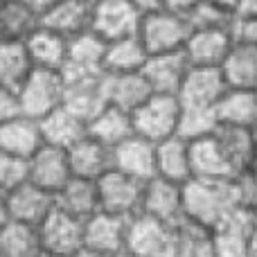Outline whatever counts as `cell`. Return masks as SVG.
Instances as JSON below:
<instances>
[{"instance_id": "cell-28", "label": "cell", "mask_w": 257, "mask_h": 257, "mask_svg": "<svg viewBox=\"0 0 257 257\" xmlns=\"http://www.w3.org/2000/svg\"><path fill=\"white\" fill-rule=\"evenodd\" d=\"M41 27V14L25 0H0V41H27Z\"/></svg>"}, {"instance_id": "cell-1", "label": "cell", "mask_w": 257, "mask_h": 257, "mask_svg": "<svg viewBox=\"0 0 257 257\" xmlns=\"http://www.w3.org/2000/svg\"><path fill=\"white\" fill-rule=\"evenodd\" d=\"M241 205H255V196L246 176L232 181H205L192 178L183 185V212L185 219L205 228H217L230 212Z\"/></svg>"}, {"instance_id": "cell-53", "label": "cell", "mask_w": 257, "mask_h": 257, "mask_svg": "<svg viewBox=\"0 0 257 257\" xmlns=\"http://www.w3.org/2000/svg\"><path fill=\"white\" fill-rule=\"evenodd\" d=\"M93 3H99V0H93Z\"/></svg>"}, {"instance_id": "cell-22", "label": "cell", "mask_w": 257, "mask_h": 257, "mask_svg": "<svg viewBox=\"0 0 257 257\" xmlns=\"http://www.w3.org/2000/svg\"><path fill=\"white\" fill-rule=\"evenodd\" d=\"M190 156L192 178H205V181H232V178H237L214 133L192 140Z\"/></svg>"}, {"instance_id": "cell-13", "label": "cell", "mask_w": 257, "mask_h": 257, "mask_svg": "<svg viewBox=\"0 0 257 257\" xmlns=\"http://www.w3.org/2000/svg\"><path fill=\"white\" fill-rule=\"evenodd\" d=\"M5 203H7L9 219L21 223H32V226H41L45 217L57 208V199L52 192L34 185L32 181L21 183L9 194H5Z\"/></svg>"}, {"instance_id": "cell-35", "label": "cell", "mask_w": 257, "mask_h": 257, "mask_svg": "<svg viewBox=\"0 0 257 257\" xmlns=\"http://www.w3.org/2000/svg\"><path fill=\"white\" fill-rule=\"evenodd\" d=\"M149 52L140 36L133 34L126 39L108 41L106 59H104V70L106 72H140L145 68Z\"/></svg>"}, {"instance_id": "cell-2", "label": "cell", "mask_w": 257, "mask_h": 257, "mask_svg": "<svg viewBox=\"0 0 257 257\" xmlns=\"http://www.w3.org/2000/svg\"><path fill=\"white\" fill-rule=\"evenodd\" d=\"M138 36L149 54L176 52V50H185L187 39L192 36V25L185 12L163 7L142 16Z\"/></svg>"}, {"instance_id": "cell-5", "label": "cell", "mask_w": 257, "mask_h": 257, "mask_svg": "<svg viewBox=\"0 0 257 257\" xmlns=\"http://www.w3.org/2000/svg\"><path fill=\"white\" fill-rule=\"evenodd\" d=\"M99 210L115 214L122 219H131L133 214L142 212V194L145 181L128 176L120 169H111L97 181Z\"/></svg>"}, {"instance_id": "cell-32", "label": "cell", "mask_w": 257, "mask_h": 257, "mask_svg": "<svg viewBox=\"0 0 257 257\" xmlns=\"http://www.w3.org/2000/svg\"><path fill=\"white\" fill-rule=\"evenodd\" d=\"M54 199H57V208L81 219V221H86L95 212H99L97 181H86V178L75 176L63 190H59L54 194Z\"/></svg>"}, {"instance_id": "cell-31", "label": "cell", "mask_w": 257, "mask_h": 257, "mask_svg": "<svg viewBox=\"0 0 257 257\" xmlns=\"http://www.w3.org/2000/svg\"><path fill=\"white\" fill-rule=\"evenodd\" d=\"M68 41L66 36L48 30L41 25L30 39L25 41L27 52H30L34 68H45V70H63L68 61Z\"/></svg>"}, {"instance_id": "cell-8", "label": "cell", "mask_w": 257, "mask_h": 257, "mask_svg": "<svg viewBox=\"0 0 257 257\" xmlns=\"http://www.w3.org/2000/svg\"><path fill=\"white\" fill-rule=\"evenodd\" d=\"M43 250L57 253L63 257H72L84 248V221L72 214L54 208L39 226Z\"/></svg>"}, {"instance_id": "cell-48", "label": "cell", "mask_w": 257, "mask_h": 257, "mask_svg": "<svg viewBox=\"0 0 257 257\" xmlns=\"http://www.w3.org/2000/svg\"><path fill=\"white\" fill-rule=\"evenodd\" d=\"M248 176V181L253 183V187H255V192H257V158H255V163H253V167H250V172L246 174Z\"/></svg>"}, {"instance_id": "cell-25", "label": "cell", "mask_w": 257, "mask_h": 257, "mask_svg": "<svg viewBox=\"0 0 257 257\" xmlns=\"http://www.w3.org/2000/svg\"><path fill=\"white\" fill-rule=\"evenodd\" d=\"M156 176L185 185L192 181L190 142L181 136H172L156 145Z\"/></svg>"}, {"instance_id": "cell-21", "label": "cell", "mask_w": 257, "mask_h": 257, "mask_svg": "<svg viewBox=\"0 0 257 257\" xmlns=\"http://www.w3.org/2000/svg\"><path fill=\"white\" fill-rule=\"evenodd\" d=\"M104 93L111 106L122 111H138L154 95L147 77L140 72H106L104 75Z\"/></svg>"}, {"instance_id": "cell-47", "label": "cell", "mask_w": 257, "mask_h": 257, "mask_svg": "<svg viewBox=\"0 0 257 257\" xmlns=\"http://www.w3.org/2000/svg\"><path fill=\"white\" fill-rule=\"evenodd\" d=\"M9 221V214H7V203H5V196L0 194V228Z\"/></svg>"}, {"instance_id": "cell-11", "label": "cell", "mask_w": 257, "mask_h": 257, "mask_svg": "<svg viewBox=\"0 0 257 257\" xmlns=\"http://www.w3.org/2000/svg\"><path fill=\"white\" fill-rule=\"evenodd\" d=\"M230 88L221 68H201L192 66L178 90V99L190 108H214L223 93Z\"/></svg>"}, {"instance_id": "cell-23", "label": "cell", "mask_w": 257, "mask_h": 257, "mask_svg": "<svg viewBox=\"0 0 257 257\" xmlns=\"http://www.w3.org/2000/svg\"><path fill=\"white\" fill-rule=\"evenodd\" d=\"M219 145H221L223 154H226L228 163H230L232 172L237 174V178L246 176L253 167L257 158V133L255 128H244V126H228L219 124L217 131Z\"/></svg>"}, {"instance_id": "cell-29", "label": "cell", "mask_w": 257, "mask_h": 257, "mask_svg": "<svg viewBox=\"0 0 257 257\" xmlns=\"http://www.w3.org/2000/svg\"><path fill=\"white\" fill-rule=\"evenodd\" d=\"M106 104L108 102H106V93H104V77L66 81V99H63V106L70 108L81 120L90 122Z\"/></svg>"}, {"instance_id": "cell-19", "label": "cell", "mask_w": 257, "mask_h": 257, "mask_svg": "<svg viewBox=\"0 0 257 257\" xmlns=\"http://www.w3.org/2000/svg\"><path fill=\"white\" fill-rule=\"evenodd\" d=\"M45 145L41 120L25 113H16L14 117L0 122V149L14 154L18 158H32Z\"/></svg>"}, {"instance_id": "cell-18", "label": "cell", "mask_w": 257, "mask_h": 257, "mask_svg": "<svg viewBox=\"0 0 257 257\" xmlns=\"http://www.w3.org/2000/svg\"><path fill=\"white\" fill-rule=\"evenodd\" d=\"M235 45L232 30H194L185 43V54L192 66L221 68Z\"/></svg>"}, {"instance_id": "cell-34", "label": "cell", "mask_w": 257, "mask_h": 257, "mask_svg": "<svg viewBox=\"0 0 257 257\" xmlns=\"http://www.w3.org/2000/svg\"><path fill=\"white\" fill-rule=\"evenodd\" d=\"M41 253H43V241H41L39 226L9 219L0 228V255L3 257H41Z\"/></svg>"}, {"instance_id": "cell-9", "label": "cell", "mask_w": 257, "mask_h": 257, "mask_svg": "<svg viewBox=\"0 0 257 257\" xmlns=\"http://www.w3.org/2000/svg\"><path fill=\"white\" fill-rule=\"evenodd\" d=\"M72 167L66 149L52 145H43L32 158H27V181L43 190L57 194L59 190L72 181Z\"/></svg>"}, {"instance_id": "cell-20", "label": "cell", "mask_w": 257, "mask_h": 257, "mask_svg": "<svg viewBox=\"0 0 257 257\" xmlns=\"http://www.w3.org/2000/svg\"><path fill=\"white\" fill-rule=\"evenodd\" d=\"M113 169H120L138 181H151L156 176V142L133 133L113 149Z\"/></svg>"}, {"instance_id": "cell-40", "label": "cell", "mask_w": 257, "mask_h": 257, "mask_svg": "<svg viewBox=\"0 0 257 257\" xmlns=\"http://www.w3.org/2000/svg\"><path fill=\"white\" fill-rule=\"evenodd\" d=\"M232 36H235L237 43L257 45V16L237 18L235 25H232Z\"/></svg>"}, {"instance_id": "cell-39", "label": "cell", "mask_w": 257, "mask_h": 257, "mask_svg": "<svg viewBox=\"0 0 257 257\" xmlns=\"http://www.w3.org/2000/svg\"><path fill=\"white\" fill-rule=\"evenodd\" d=\"M27 181V160L0 149V194H9L14 187Z\"/></svg>"}, {"instance_id": "cell-38", "label": "cell", "mask_w": 257, "mask_h": 257, "mask_svg": "<svg viewBox=\"0 0 257 257\" xmlns=\"http://www.w3.org/2000/svg\"><path fill=\"white\" fill-rule=\"evenodd\" d=\"M219 126L217 111L214 108H190L183 106L181 113V124H178V136L185 138L187 142L205 138L214 133Z\"/></svg>"}, {"instance_id": "cell-4", "label": "cell", "mask_w": 257, "mask_h": 257, "mask_svg": "<svg viewBox=\"0 0 257 257\" xmlns=\"http://www.w3.org/2000/svg\"><path fill=\"white\" fill-rule=\"evenodd\" d=\"M183 104L178 95L154 93L138 111H133V126L136 133L151 142H163L172 136H178Z\"/></svg>"}, {"instance_id": "cell-51", "label": "cell", "mask_w": 257, "mask_h": 257, "mask_svg": "<svg viewBox=\"0 0 257 257\" xmlns=\"http://www.w3.org/2000/svg\"><path fill=\"white\" fill-rule=\"evenodd\" d=\"M41 257H63V255H57V253H48V250H43Z\"/></svg>"}, {"instance_id": "cell-45", "label": "cell", "mask_w": 257, "mask_h": 257, "mask_svg": "<svg viewBox=\"0 0 257 257\" xmlns=\"http://www.w3.org/2000/svg\"><path fill=\"white\" fill-rule=\"evenodd\" d=\"M196 0H165V7L169 9H178V12H185L187 7H192Z\"/></svg>"}, {"instance_id": "cell-41", "label": "cell", "mask_w": 257, "mask_h": 257, "mask_svg": "<svg viewBox=\"0 0 257 257\" xmlns=\"http://www.w3.org/2000/svg\"><path fill=\"white\" fill-rule=\"evenodd\" d=\"M16 113H21V106H18V95L14 90L0 86V122L14 117Z\"/></svg>"}, {"instance_id": "cell-27", "label": "cell", "mask_w": 257, "mask_h": 257, "mask_svg": "<svg viewBox=\"0 0 257 257\" xmlns=\"http://www.w3.org/2000/svg\"><path fill=\"white\" fill-rule=\"evenodd\" d=\"M219 124L257 128V90L253 88H228L214 106Z\"/></svg>"}, {"instance_id": "cell-24", "label": "cell", "mask_w": 257, "mask_h": 257, "mask_svg": "<svg viewBox=\"0 0 257 257\" xmlns=\"http://www.w3.org/2000/svg\"><path fill=\"white\" fill-rule=\"evenodd\" d=\"M72 176L86 178V181H99L106 172L113 169V149L97 142L95 138L86 136L77 145L68 149Z\"/></svg>"}, {"instance_id": "cell-10", "label": "cell", "mask_w": 257, "mask_h": 257, "mask_svg": "<svg viewBox=\"0 0 257 257\" xmlns=\"http://www.w3.org/2000/svg\"><path fill=\"white\" fill-rule=\"evenodd\" d=\"M253 208L255 205H241L212 228L214 257H250Z\"/></svg>"}, {"instance_id": "cell-49", "label": "cell", "mask_w": 257, "mask_h": 257, "mask_svg": "<svg viewBox=\"0 0 257 257\" xmlns=\"http://www.w3.org/2000/svg\"><path fill=\"white\" fill-rule=\"evenodd\" d=\"M72 257H104V255H99V253H93V250H88V248H81L79 253H75Z\"/></svg>"}, {"instance_id": "cell-43", "label": "cell", "mask_w": 257, "mask_h": 257, "mask_svg": "<svg viewBox=\"0 0 257 257\" xmlns=\"http://www.w3.org/2000/svg\"><path fill=\"white\" fill-rule=\"evenodd\" d=\"M128 3L133 5V7L138 9V12L145 16V14H151L156 12V9H163L165 7V0H128Z\"/></svg>"}, {"instance_id": "cell-15", "label": "cell", "mask_w": 257, "mask_h": 257, "mask_svg": "<svg viewBox=\"0 0 257 257\" xmlns=\"http://www.w3.org/2000/svg\"><path fill=\"white\" fill-rule=\"evenodd\" d=\"M190 68H192V63L187 59L185 50H176V52L149 54L145 68H142V75L147 77L154 93L178 95Z\"/></svg>"}, {"instance_id": "cell-26", "label": "cell", "mask_w": 257, "mask_h": 257, "mask_svg": "<svg viewBox=\"0 0 257 257\" xmlns=\"http://www.w3.org/2000/svg\"><path fill=\"white\" fill-rule=\"evenodd\" d=\"M41 131H43L45 145L59 147V149H70L72 145L88 136V122L66 106H59L50 115L41 117Z\"/></svg>"}, {"instance_id": "cell-42", "label": "cell", "mask_w": 257, "mask_h": 257, "mask_svg": "<svg viewBox=\"0 0 257 257\" xmlns=\"http://www.w3.org/2000/svg\"><path fill=\"white\" fill-rule=\"evenodd\" d=\"M235 16H237V18L257 16V0H237V5H235Z\"/></svg>"}, {"instance_id": "cell-36", "label": "cell", "mask_w": 257, "mask_h": 257, "mask_svg": "<svg viewBox=\"0 0 257 257\" xmlns=\"http://www.w3.org/2000/svg\"><path fill=\"white\" fill-rule=\"evenodd\" d=\"M221 70L226 75L228 86L257 90V45L237 43L235 41Z\"/></svg>"}, {"instance_id": "cell-3", "label": "cell", "mask_w": 257, "mask_h": 257, "mask_svg": "<svg viewBox=\"0 0 257 257\" xmlns=\"http://www.w3.org/2000/svg\"><path fill=\"white\" fill-rule=\"evenodd\" d=\"M18 106L21 113L30 117L50 115L63 106L66 99V77L61 70H45V68H34L32 75L25 79V84L18 88Z\"/></svg>"}, {"instance_id": "cell-44", "label": "cell", "mask_w": 257, "mask_h": 257, "mask_svg": "<svg viewBox=\"0 0 257 257\" xmlns=\"http://www.w3.org/2000/svg\"><path fill=\"white\" fill-rule=\"evenodd\" d=\"M250 257H257V205L253 208V230H250Z\"/></svg>"}, {"instance_id": "cell-14", "label": "cell", "mask_w": 257, "mask_h": 257, "mask_svg": "<svg viewBox=\"0 0 257 257\" xmlns=\"http://www.w3.org/2000/svg\"><path fill=\"white\" fill-rule=\"evenodd\" d=\"M84 248L104 257H115L126 248V219L108 214L104 210L95 212L84 221Z\"/></svg>"}, {"instance_id": "cell-16", "label": "cell", "mask_w": 257, "mask_h": 257, "mask_svg": "<svg viewBox=\"0 0 257 257\" xmlns=\"http://www.w3.org/2000/svg\"><path fill=\"white\" fill-rule=\"evenodd\" d=\"M142 212L154 219H160L163 223H178L183 212V185L167 178L154 176L145 183V194H142Z\"/></svg>"}, {"instance_id": "cell-33", "label": "cell", "mask_w": 257, "mask_h": 257, "mask_svg": "<svg viewBox=\"0 0 257 257\" xmlns=\"http://www.w3.org/2000/svg\"><path fill=\"white\" fill-rule=\"evenodd\" d=\"M34 70L25 41H0V86L18 93Z\"/></svg>"}, {"instance_id": "cell-52", "label": "cell", "mask_w": 257, "mask_h": 257, "mask_svg": "<svg viewBox=\"0 0 257 257\" xmlns=\"http://www.w3.org/2000/svg\"><path fill=\"white\" fill-rule=\"evenodd\" d=\"M115 257H138V255H133V253H128V250H124V253H120V255H115Z\"/></svg>"}, {"instance_id": "cell-54", "label": "cell", "mask_w": 257, "mask_h": 257, "mask_svg": "<svg viewBox=\"0 0 257 257\" xmlns=\"http://www.w3.org/2000/svg\"><path fill=\"white\" fill-rule=\"evenodd\" d=\"M0 257H3V255H0Z\"/></svg>"}, {"instance_id": "cell-37", "label": "cell", "mask_w": 257, "mask_h": 257, "mask_svg": "<svg viewBox=\"0 0 257 257\" xmlns=\"http://www.w3.org/2000/svg\"><path fill=\"white\" fill-rule=\"evenodd\" d=\"M185 16L194 30H232L237 16L235 9L226 7L219 0H196L185 9Z\"/></svg>"}, {"instance_id": "cell-46", "label": "cell", "mask_w": 257, "mask_h": 257, "mask_svg": "<svg viewBox=\"0 0 257 257\" xmlns=\"http://www.w3.org/2000/svg\"><path fill=\"white\" fill-rule=\"evenodd\" d=\"M25 3H27V5H32V7H34L39 14H43L45 9H50L54 3H59V0H25Z\"/></svg>"}, {"instance_id": "cell-50", "label": "cell", "mask_w": 257, "mask_h": 257, "mask_svg": "<svg viewBox=\"0 0 257 257\" xmlns=\"http://www.w3.org/2000/svg\"><path fill=\"white\" fill-rule=\"evenodd\" d=\"M219 3H223L226 7H230V9H235V5H237V0H219Z\"/></svg>"}, {"instance_id": "cell-12", "label": "cell", "mask_w": 257, "mask_h": 257, "mask_svg": "<svg viewBox=\"0 0 257 257\" xmlns=\"http://www.w3.org/2000/svg\"><path fill=\"white\" fill-rule=\"evenodd\" d=\"M142 14L128 0H99L93 12V32L104 41H117L138 34Z\"/></svg>"}, {"instance_id": "cell-17", "label": "cell", "mask_w": 257, "mask_h": 257, "mask_svg": "<svg viewBox=\"0 0 257 257\" xmlns=\"http://www.w3.org/2000/svg\"><path fill=\"white\" fill-rule=\"evenodd\" d=\"M93 0H59L41 14V25L66 39H72L93 30Z\"/></svg>"}, {"instance_id": "cell-6", "label": "cell", "mask_w": 257, "mask_h": 257, "mask_svg": "<svg viewBox=\"0 0 257 257\" xmlns=\"http://www.w3.org/2000/svg\"><path fill=\"white\" fill-rule=\"evenodd\" d=\"M174 226L145 212L126 219V248L138 257H172Z\"/></svg>"}, {"instance_id": "cell-30", "label": "cell", "mask_w": 257, "mask_h": 257, "mask_svg": "<svg viewBox=\"0 0 257 257\" xmlns=\"http://www.w3.org/2000/svg\"><path fill=\"white\" fill-rule=\"evenodd\" d=\"M136 133V126H133V115L128 111H122L117 106H106L88 122V136L95 138L97 142L106 145L108 149H115L117 145L131 138Z\"/></svg>"}, {"instance_id": "cell-7", "label": "cell", "mask_w": 257, "mask_h": 257, "mask_svg": "<svg viewBox=\"0 0 257 257\" xmlns=\"http://www.w3.org/2000/svg\"><path fill=\"white\" fill-rule=\"evenodd\" d=\"M106 45H108V41H104L93 30L72 36L68 41V61L61 70L66 81L95 79V77L106 75V70H104Z\"/></svg>"}]
</instances>
